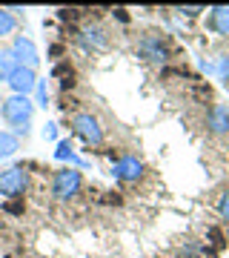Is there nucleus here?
I'll use <instances>...</instances> for the list:
<instances>
[{
    "label": "nucleus",
    "instance_id": "1",
    "mask_svg": "<svg viewBox=\"0 0 229 258\" xmlns=\"http://www.w3.org/2000/svg\"><path fill=\"white\" fill-rule=\"evenodd\" d=\"M32 115H35V103L23 98V95H9L0 101V118L12 126L15 135H29V126H32Z\"/></svg>",
    "mask_w": 229,
    "mask_h": 258
},
{
    "label": "nucleus",
    "instance_id": "2",
    "mask_svg": "<svg viewBox=\"0 0 229 258\" xmlns=\"http://www.w3.org/2000/svg\"><path fill=\"white\" fill-rule=\"evenodd\" d=\"M137 57H143L146 63H166L169 55H172V46H169V37L164 32H143L137 37Z\"/></svg>",
    "mask_w": 229,
    "mask_h": 258
},
{
    "label": "nucleus",
    "instance_id": "3",
    "mask_svg": "<svg viewBox=\"0 0 229 258\" xmlns=\"http://www.w3.org/2000/svg\"><path fill=\"white\" fill-rule=\"evenodd\" d=\"M81 189H83V175L74 166L57 169L55 178H52V195L57 201H72L74 195H81Z\"/></svg>",
    "mask_w": 229,
    "mask_h": 258
},
{
    "label": "nucleus",
    "instance_id": "4",
    "mask_svg": "<svg viewBox=\"0 0 229 258\" xmlns=\"http://www.w3.org/2000/svg\"><path fill=\"white\" fill-rule=\"evenodd\" d=\"M72 132L86 144V147H101L103 144V129L101 120L95 118L92 112H78L72 118Z\"/></svg>",
    "mask_w": 229,
    "mask_h": 258
},
{
    "label": "nucleus",
    "instance_id": "5",
    "mask_svg": "<svg viewBox=\"0 0 229 258\" xmlns=\"http://www.w3.org/2000/svg\"><path fill=\"white\" fill-rule=\"evenodd\" d=\"M29 189V172L23 166H9L0 172V195L3 198H23Z\"/></svg>",
    "mask_w": 229,
    "mask_h": 258
},
{
    "label": "nucleus",
    "instance_id": "6",
    "mask_svg": "<svg viewBox=\"0 0 229 258\" xmlns=\"http://www.w3.org/2000/svg\"><path fill=\"white\" fill-rule=\"evenodd\" d=\"M112 175L118 178V181H123V184H132V181H140L143 178V161L135 155H123L115 161V166H112Z\"/></svg>",
    "mask_w": 229,
    "mask_h": 258
},
{
    "label": "nucleus",
    "instance_id": "7",
    "mask_svg": "<svg viewBox=\"0 0 229 258\" xmlns=\"http://www.w3.org/2000/svg\"><path fill=\"white\" fill-rule=\"evenodd\" d=\"M12 55H15V60H18V66H26V69H35L37 63H40V55H37V46L29 40V37L23 35H15V40H12Z\"/></svg>",
    "mask_w": 229,
    "mask_h": 258
},
{
    "label": "nucleus",
    "instance_id": "8",
    "mask_svg": "<svg viewBox=\"0 0 229 258\" xmlns=\"http://www.w3.org/2000/svg\"><path fill=\"white\" fill-rule=\"evenodd\" d=\"M81 43L83 49H89V52H106L109 49V32L101 26V23H92L81 32Z\"/></svg>",
    "mask_w": 229,
    "mask_h": 258
},
{
    "label": "nucleus",
    "instance_id": "9",
    "mask_svg": "<svg viewBox=\"0 0 229 258\" xmlns=\"http://www.w3.org/2000/svg\"><path fill=\"white\" fill-rule=\"evenodd\" d=\"M9 86H12V95H23V98H29V95L35 92V86H37L35 69L18 66V69H15V75L9 78Z\"/></svg>",
    "mask_w": 229,
    "mask_h": 258
},
{
    "label": "nucleus",
    "instance_id": "10",
    "mask_svg": "<svg viewBox=\"0 0 229 258\" xmlns=\"http://www.w3.org/2000/svg\"><path fill=\"white\" fill-rule=\"evenodd\" d=\"M206 129L212 135H229V103H215L206 115Z\"/></svg>",
    "mask_w": 229,
    "mask_h": 258
},
{
    "label": "nucleus",
    "instance_id": "11",
    "mask_svg": "<svg viewBox=\"0 0 229 258\" xmlns=\"http://www.w3.org/2000/svg\"><path fill=\"white\" fill-rule=\"evenodd\" d=\"M206 26L212 32H218V35H229V6H215V9H209Z\"/></svg>",
    "mask_w": 229,
    "mask_h": 258
},
{
    "label": "nucleus",
    "instance_id": "12",
    "mask_svg": "<svg viewBox=\"0 0 229 258\" xmlns=\"http://www.w3.org/2000/svg\"><path fill=\"white\" fill-rule=\"evenodd\" d=\"M15 69H18V60L12 55V49H0V83H9Z\"/></svg>",
    "mask_w": 229,
    "mask_h": 258
},
{
    "label": "nucleus",
    "instance_id": "13",
    "mask_svg": "<svg viewBox=\"0 0 229 258\" xmlns=\"http://www.w3.org/2000/svg\"><path fill=\"white\" fill-rule=\"evenodd\" d=\"M20 149V138L15 132H6V129H0V158H9L15 155Z\"/></svg>",
    "mask_w": 229,
    "mask_h": 258
},
{
    "label": "nucleus",
    "instance_id": "14",
    "mask_svg": "<svg viewBox=\"0 0 229 258\" xmlns=\"http://www.w3.org/2000/svg\"><path fill=\"white\" fill-rule=\"evenodd\" d=\"M55 158H57V161H69V164H74V166H86V161H81V158L74 155V149H72L69 141H60V144H57Z\"/></svg>",
    "mask_w": 229,
    "mask_h": 258
},
{
    "label": "nucleus",
    "instance_id": "15",
    "mask_svg": "<svg viewBox=\"0 0 229 258\" xmlns=\"http://www.w3.org/2000/svg\"><path fill=\"white\" fill-rule=\"evenodd\" d=\"M15 29H18V18H15V12H9V9H0V37L12 35Z\"/></svg>",
    "mask_w": 229,
    "mask_h": 258
},
{
    "label": "nucleus",
    "instance_id": "16",
    "mask_svg": "<svg viewBox=\"0 0 229 258\" xmlns=\"http://www.w3.org/2000/svg\"><path fill=\"white\" fill-rule=\"evenodd\" d=\"M215 78L223 81V86H229V52L218 57V63H215Z\"/></svg>",
    "mask_w": 229,
    "mask_h": 258
},
{
    "label": "nucleus",
    "instance_id": "17",
    "mask_svg": "<svg viewBox=\"0 0 229 258\" xmlns=\"http://www.w3.org/2000/svg\"><path fill=\"white\" fill-rule=\"evenodd\" d=\"M52 75H55V78H63V89L72 86V66L69 63H57L55 69H52Z\"/></svg>",
    "mask_w": 229,
    "mask_h": 258
},
{
    "label": "nucleus",
    "instance_id": "18",
    "mask_svg": "<svg viewBox=\"0 0 229 258\" xmlns=\"http://www.w3.org/2000/svg\"><path fill=\"white\" fill-rule=\"evenodd\" d=\"M35 98H37V106H43V109H46V103H49V89H46V81H37Z\"/></svg>",
    "mask_w": 229,
    "mask_h": 258
},
{
    "label": "nucleus",
    "instance_id": "19",
    "mask_svg": "<svg viewBox=\"0 0 229 258\" xmlns=\"http://www.w3.org/2000/svg\"><path fill=\"white\" fill-rule=\"evenodd\" d=\"M218 215L223 221H229V189H223V195L218 198Z\"/></svg>",
    "mask_w": 229,
    "mask_h": 258
},
{
    "label": "nucleus",
    "instance_id": "20",
    "mask_svg": "<svg viewBox=\"0 0 229 258\" xmlns=\"http://www.w3.org/2000/svg\"><path fill=\"white\" fill-rule=\"evenodd\" d=\"M178 15H181V18H198V15H201V12H206L203 9V6H178Z\"/></svg>",
    "mask_w": 229,
    "mask_h": 258
},
{
    "label": "nucleus",
    "instance_id": "21",
    "mask_svg": "<svg viewBox=\"0 0 229 258\" xmlns=\"http://www.w3.org/2000/svg\"><path fill=\"white\" fill-rule=\"evenodd\" d=\"M43 135H46V138H57V123H46Z\"/></svg>",
    "mask_w": 229,
    "mask_h": 258
},
{
    "label": "nucleus",
    "instance_id": "22",
    "mask_svg": "<svg viewBox=\"0 0 229 258\" xmlns=\"http://www.w3.org/2000/svg\"><path fill=\"white\" fill-rule=\"evenodd\" d=\"M6 212L18 215V212H23V204H6Z\"/></svg>",
    "mask_w": 229,
    "mask_h": 258
},
{
    "label": "nucleus",
    "instance_id": "23",
    "mask_svg": "<svg viewBox=\"0 0 229 258\" xmlns=\"http://www.w3.org/2000/svg\"><path fill=\"white\" fill-rule=\"evenodd\" d=\"M115 18H118L120 23H126V20H129V15H126V9H115Z\"/></svg>",
    "mask_w": 229,
    "mask_h": 258
}]
</instances>
